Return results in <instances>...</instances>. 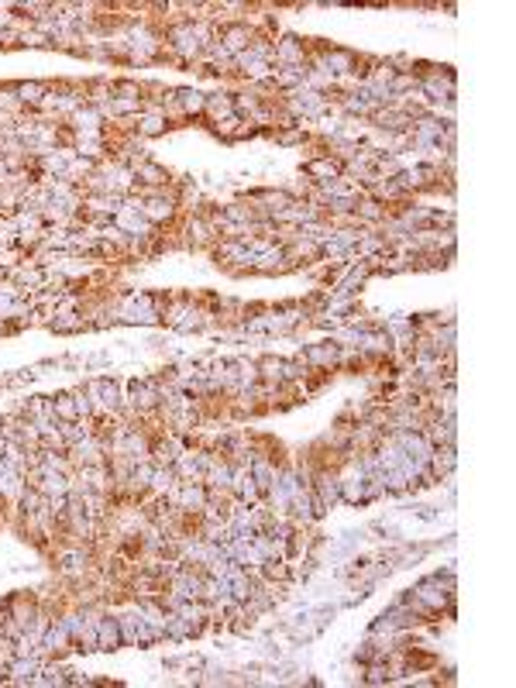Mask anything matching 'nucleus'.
<instances>
[{
  "mask_svg": "<svg viewBox=\"0 0 516 688\" xmlns=\"http://www.w3.org/2000/svg\"><path fill=\"white\" fill-rule=\"evenodd\" d=\"M120 644V619H97V647L114 650Z\"/></svg>",
  "mask_w": 516,
  "mask_h": 688,
  "instance_id": "nucleus-1",
  "label": "nucleus"
},
{
  "mask_svg": "<svg viewBox=\"0 0 516 688\" xmlns=\"http://www.w3.org/2000/svg\"><path fill=\"white\" fill-rule=\"evenodd\" d=\"M86 393H90V396H100L97 403L107 406V409H114V406H118V386H114V382H90V386H86Z\"/></svg>",
  "mask_w": 516,
  "mask_h": 688,
  "instance_id": "nucleus-2",
  "label": "nucleus"
},
{
  "mask_svg": "<svg viewBox=\"0 0 516 688\" xmlns=\"http://www.w3.org/2000/svg\"><path fill=\"white\" fill-rule=\"evenodd\" d=\"M131 396H134V406H155L159 403V393H155V386H148V382H134V386H131Z\"/></svg>",
  "mask_w": 516,
  "mask_h": 688,
  "instance_id": "nucleus-3",
  "label": "nucleus"
},
{
  "mask_svg": "<svg viewBox=\"0 0 516 688\" xmlns=\"http://www.w3.org/2000/svg\"><path fill=\"white\" fill-rule=\"evenodd\" d=\"M172 213V203L169 200H152V203H141V217L145 220H162Z\"/></svg>",
  "mask_w": 516,
  "mask_h": 688,
  "instance_id": "nucleus-4",
  "label": "nucleus"
},
{
  "mask_svg": "<svg viewBox=\"0 0 516 688\" xmlns=\"http://www.w3.org/2000/svg\"><path fill=\"white\" fill-rule=\"evenodd\" d=\"M52 413H55V416H62V420H76V416H80V409H76V400H73V396H59V400H52Z\"/></svg>",
  "mask_w": 516,
  "mask_h": 688,
  "instance_id": "nucleus-5",
  "label": "nucleus"
},
{
  "mask_svg": "<svg viewBox=\"0 0 516 688\" xmlns=\"http://www.w3.org/2000/svg\"><path fill=\"white\" fill-rule=\"evenodd\" d=\"M18 97H21L25 104H39L41 97H45V86H41V83H25V86H18Z\"/></svg>",
  "mask_w": 516,
  "mask_h": 688,
  "instance_id": "nucleus-6",
  "label": "nucleus"
},
{
  "mask_svg": "<svg viewBox=\"0 0 516 688\" xmlns=\"http://www.w3.org/2000/svg\"><path fill=\"white\" fill-rule=\"evenodd\" d=\"M138 172H141V179H145V183H155V186H159V183H165V172H162L159 165L138 162Z\"/></svg>",
  "mask_w": 516,
  "mask_h": 688,
  "instance_id": "nucleus-7",
  "label": "nucleus"
},
{
  "mask_svg": "<svg viewBox=\"0 0 516 688\" xmlns=\"http://www.w3.org/2000/svg\"><path fill=\"white\" fill-rule=\"evenodd\" d=\"M179 97H183V107H186V111H200V107L207 104V100H203L200 93H193V90H183Z\"/></svg>",
  "mask_w": 516,
  "mask_h": 688,
  "instance_id": "nucleus-8",
  "label": "nucleus"
},
{
  "mask_svg": "<svg viewBox=\"0 0 516 688\" xmlns=\"http://www.w3.org/2000/svg\"><path fill=\"white\" fill-rule=\"evenodd\" d=\"M141 131H145V134H159V131H162V118H155V114H152V118H145V121H141Z\"/></svg>",
  "mask_w": 516,
  "mask_h": 688,
  "instance_id": "nucleus-9",
  "label": "nucleus"
}]
</instances>
